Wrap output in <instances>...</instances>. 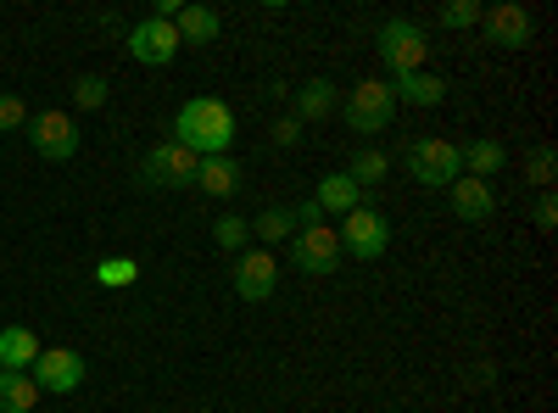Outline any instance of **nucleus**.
<instances>
[{"label": "nucleus", "instance_id": "f257e3e1", "mask_svg": "<svg viewBox=\"0 0 558 413\" xmlns=\"http://www.w3.org/2000/svg\"><path fill=\"white\" fill-rule=\"evenodd\" d=\"M173 141L196 157H229V141H235V112L213 96H196L173 112Z\"/></svg>", "mask_w": 558, "mask_h": 413}, {"label": "nucleus", "instance_id": "f03ea898", "mask_svg": "<svg viewBox=\"0 0 558 413\" xmlns=\"http://www.w3.org/2000/svg\"><path fill=\"white\" fill-rule=\"evenodd\" d=\"M196 168H202L196 151H184L179 141H162L140 157V185L146 191H184V185H196Z\"/></svg>", "mask_w": 558, "mask_h": 413}, {"label": "nucleus", "instance_id": "7ed1b4c3", "mask_svg": "<svg viewBox=\"0 0 558 413\" xmlns=\"http://www.w3.org/2000/svg\"><path fill=\"white\" fill-rule=\"evenodd\" d=\"M380 57H386V68H391V78H408V73H425V57H430V39H425V28L418 23H408V17H391V23H380Z\"/></svg>", "mask_w": 558, "mask_h": 413}, {"label": "nucleus", "instance_id": "20e7f679", "mask_svg": "<svg viewBox=\"0 0 558 413\" xmlns=\"http://www.w3.org/2000/svg\"><path fill=\"white\" fill-rule=\"evenodd\" d=\"M402 162H408V179H418V185H430V191H447L452 179H463L452 141H413Z\"/></svg>", "mask_w": 558, "mask_h": 413}, {"label": "nucleus", "instance_id": "39448f33", "mask_svg": "<svg viewBox=\"0 0 558 413\" xmlns=\"http://www.w3.org/2000/svg\"><path fill=\"white\" fill-rule=\"evenodd\" d=\"M341 223H347V229H336V235H341V252H352L357 263L386 257V246H391V223H386V212H375V207H352Z\"/></svg>", "mask_w": 558, "mask_h": 413}, {"label": "nucleus", "instance_id": "423d86ee", "mask_svg": "<svg viewBox=\"0 0 558 413\" xmlns=\"http://www.w3.org/2000/svg\"><path fill=\"white\" fill-rule=\"evenodd\" d=\"M391 107H397V96H391L386 78H363V84L347 89V123L357 134H380L391 123Z\"/></svg>", "mask_w": 558, "mask_h": 413}, {"label": "nucleus", "instance_id": "0eeeda50", "mask_svg": "<svg viewBox=\"0 0 558 413\" xmlns=\"http://www.w3.org/2000/svg\"><path fill=\"white\" fill-rule=\"evenodd\" d=\"M291 252H296V268H302V274H336V268L347 263L336 223H307V229H296Z\"/></svg>", "mask_w": 558, "mask_h": 413}, {"label": "nucleus", "instance_id": "6e6552de", "mask_svg": "<svg viewBox=\"0 0 558 413\" xmlns=\"http://www.w3.org/2000/svg\"><path fill=\"white\" fill-rule=\"evenodd\" d=\"M34 386L51 391V397L78 391V386H84V357H78L73 347H45V352L34 357Z\"/></svg>", "mask_w": 558, "mask_h": 413}, {"label": "nucleus", "instance_id": "1a4fd4ad", "mask_svg": "<svg viewBox=\"0 0 558 413\" xmlns=\"http://www.w3.org/2000/svg\"><path fill=\"white\" fill-rule=\"evenodd\" d=\"M28 141L45 162H68L78 151V123L68 112H39V118H28Z\"/></svg>", "mask_w": 558, "mask_h": 413}, {"label": "nucleus", "instance_id": "9d476101", "mask_svg": "<svg viewBox=\"0 0 558 413\" xmlns=\"http://www.w3.org/2000/svg\"><path fill=\"white\" fill-rule=\"evenodd\" d=\"M129 57H134V62H146V68H168V62L179 57V34H173V23H162V17L134 23V28H129Z\"/></svg>", "mask_w": 558, "mask_h": 413}, {"label": "nucleus", "instance_id": "9b49d317", "mask_svg": "<svg viewBox=\"0 0 558 413\" xmlns=\"http://www.w3.org/2000/svg\"><path fill=\"white\" fill-rule=\"evenodd\" d=\"M481 34L497 51H520V45H531L536 23H531L525 7H492V12H481Z\"/></svg>", "mask_w": 558, "mask_h": 413}, {"label": "nucleus", "instance_id": "f8f14e48", "mask_svg": "<svg viewBox=\"0 0 558 413\" xmlns=\"http://www.w3.org/2000/svg\"><path fill=\"white\" fill-rule=\"evenodd\" d=\"M274 286H279V263H274L263 246L235 257V296H241V302H268Z\"/></svg>", "mask_w": 558, "mask_h": 413}, {"label": "nucleus", "instance_id": "ddd939ff", "mask_svg": "<svg viewBox=\"0 0 558 413\" xmlns=\"http://www.w3.org/2000/svg\"><path fill=\"white\" fill-rule=\"evenodd\" d=\"M447 191H452V212H458L463 223H486V218H492V207H497L492 185H486V179H470V173L452 179Z\"/></svg>", "mask_w": 558, "mask_h": 413}, {"label": "nucleus", "instance_id": "4468645a", "mask_svg": "<svg viewBox=\"0 0 558 413\" xmlns=\"http://www.w3.org/2000/svg\"><path fill=\"white\" fill-rule=\"evenodd\" d=\"M39 352H45V347L34 341V330H23V325L0 330V369H7V375H28Z\"/></svg>", "mask_w": 558, "mask_h": 413}, {"label": "nucleus", "instance_id": "2eb2a0df", "mask_svg": "<svg viewBox=\"0 0 558 413\" xmlns=\"http://www.w3.org/2000/svg\"><path fill=\"white\" fill-rule=\"evenodd\" d=\"M196 185H202L207 196L229 202V196L241 191V168H235V157H202V168H196Z\"/></svg>", "mask_w": 558, "mask_h": 413}, {"label": "nucleus", "instance_id": "dca6fc26", "mask_svg": "<svg viewBox=\"0 0 558 413\" xmlns=\"http://www.w3.org/2000/svg\"><path fill=\"white\" fill-rule=\"evenodd\" d=\"M313 202H318V212H352V207H363V191L352 185L347 173H324L318 179V191H313Z\"/></svg>", "mask_w": 558, "mask_h": 413}, {"label": "nucleus", "instance_id": "f3484780", "mask_svg": "<svg viewBox=\"0 0 558 413\" xmlns=\"http://www.w3.org/2000/svg\"><path fill=\"white\" fill-rule=\"evenodd\" d=\"M341 101V89L330 78H307L302 84V96H296V123H318V118H330Z\"/></svg>", "mask_w": 558, "mask_h": 413}, {"label": "nucleus", "instance_id": "a211bd4d", "mask_svg": "<svg viewBox=\"0 0 558 413\" xmlns=\"http://www.w3.org/2000/svg\"><path fill=\"white\" fill-rule=\"evenodd\" d=\"M173 34H179V45H213V39H218V12H207V7H179V12H173Z\"/></svg>", "mask_w": 558, "mask_h": 413}, {"label": "nucleus", "instance_id": "6ab92c4d", "mask_svg": "<svg viewBox=\"0 0 558 413\" xmlns=\"http://www.w3.org/2000/svg\"><path fill=\"white\" fill-rule=\"evenodd\" d=\"M458 162H463V173H470V179H486V185H492V173H502L508 151L497 141H470V146H458Z\"/></svg>", "mask_w": 558, "mask_h": 413}, {"label": "nucleus", "instance_id": "aec40b11", "mask_svg": "<svg viewBox=\"0 0 558 413\" xmlns=\"http://www.w3.org/2000/svg\"><path fill=\"white\" fill-rule=\"evenodd\" d=\"M391 96H397V101H408V107H436V101L447 96V84H441L436 73H408V78H397V84H391Z\"/></svg>", "mask_w": 558, "mask_h": 413}, {"label": "nucleus", "instance_id": "412c9836", "mask_svg": "<svg viewBox=\"0 0 558 413\" xmlns=\"http://www.w3.org/2000/svg\"><path fill=\"white\" fill-rule=\"evenodd\" d=\"M34 402H39L34 375H7L0 369V413H34Z\"/></svg>", "mask_w": 558, "mask_h": 413}, {"label": "nucleus", "instance_id": "4be33fe9", "mask_svg": "<svg viewBox=\"0 0 558 413\" xmlns=\"http://www.w3.org/2000/svg\"><path fill=\"white\" fill-rule=\"evenodd\" d=\"M386 173H391V157H386V151H375V146H363V151L347 162V179H352L357 191H363V185H380Z\"/></svg>", "mask_w": 558, "mask_h": 413}, {"label": "nucleus", "instance_id": "5701e85b", "mask_svg": "<svg viewBox=\"0 0 558 413\" xmlns=\"http://www.w3.org/2000/svg\"><path fill=\"white\" fill-rule=\"evenodd\" d=\"M252 235H257V241H286V235H296V212H291V207H268V212H257Z\"/></svg>", "mask_w": 558, "mask_h": 413}, {"label": "nucleus", "instance_id": "b1692460", "mask_svg": "<svg viewBox=\"0 0 558 413\" xmlns=\"http://www.w3.org/2000/svg\"><path fill=\"white\" fill-rule=\"evenodd\" d=\"M553 173H558V146H547V141L531 146V157H525V179L547 191V185H553Z\"/></svg>", "mask_w": 558, "mask_h": 413}, {"label": "nucleus", "instance_id": "393cba45", "mask_svg": "<svg viewBox=\"0 0 558 413\" xmlns=\"http://www.w3.org/2000/svg\"><path fill=\"white\" fill-rule=\"evenodd\" d=\"M96 280H101L107 291H112V286H134V280H140V263H134V257H101V263H96Z\"/></svg>", "mask_w": 558, "mask_h": 413}, {"label": "nucleus", "instance_id": "a878e982", "mask_svg": "<svg viewBox=\"0 0 558 413\" xmlns=\"http://www.w3.org/2000/svg\"><path fill=\"white\" fill-rule=\"evenodd\" d=\"M441 28H481V0H447V7L436 12Z\"/></svg>", "mask_w": 558, "mask_h": 413}, {"label": "nucleus", "instance_id": "bb28decb", "mask_svg": "<svg viewBox=\"0 0 558 413\" xmlns=\"http://www.w3.org/2000/svg\"><path fill=\"white\" fill-rule=\"evenodd\" d=\"M246 235H252V223H246L241 212H223V218L213 223V241H218V246H229V252H241V246H246Z\"/></svg>", "mask_w": 558, "mask_h": 413}, {"label": "nucleus", "instance_id": "cd10ccee", "mask_svg": "<svg viewBox=\"0 0 558 413\" xmlns=\"http://www.w3.org/2000/svg\"><path fill=\"white\" fill-rule=\"evenodd\" d=\"M107 96H112V89H107V78H101V73H84V78L73 84V101H78L84 112H96V107H107Z\"/></svg>", "mask_w": 558, "mask_h": 413}, {"label": "nucleus", "instance_id": "c85d7f7f", "mask_svg": "<svg viewBox=\"0 0 558 413\" xmlns=\"http://www.w3.org/2000/svg\"><path fill=\"white\" fill-rule=\"evenodd\" d=\"M12 129H28V107L0 89V134H12Z\"/></svg>", "mask_w": 558, "mask_h": 413}, {"label": "nucleus", "instance_id": "c756f323", "mask_svg": "<svg viewBox=\"0 0 558 413\" xmlns=\"http://www.w3.org/2000/svg\"><path fill=\"white\" fill-rule=\"evenodd\" d=\"M536 229H558V202H553V191L536 202Z\"/></svg>", "mask_w": 558, "mask_h": 413}, {"label": "nucleus", "instance_id": "7c9ffc66", "mask_svg": "<svg viewBox=\"0 0 558 413\" xmlns=\"http://www.w3.org/2000/svg\"><path fill=\"white\" fill-rule=\"evenodd\" d=\"M296 134H302L296 118H279V123H274V141H279V146H296Z\"/></svg>", "mask_w": 558, "mask_h": 413}]
</instances>
